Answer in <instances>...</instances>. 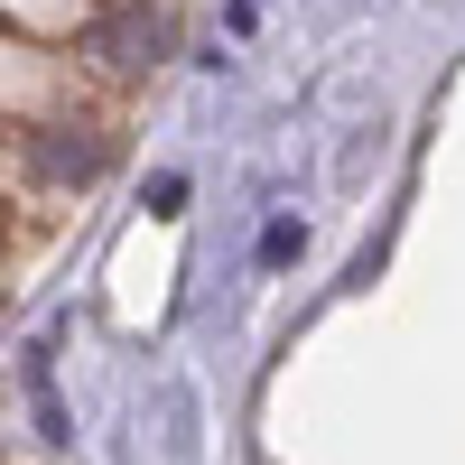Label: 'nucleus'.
<instances>
[{
	"mask_svg": "<svg viewBox=\"0 0 465 465\" xmlns=\"http://www.w3.org/2000/svg\"><path fill=\"white\" fill-rule=\"evenodd\" d=\"M177 47V19L159 10V0H103V10L84 19V56L112 65V74H149Z\"/></svg>",
	"mask_w": 465,
	"mask_h": 465,
	"instance_id": "1",
	"label": "nucleus"
},
{
	"mask_svg": "<svg viewBox=\"0 0 465 465\" xmlns=\"http://www.w3.org/2000/svg\"><path fill=\"white\" fill-rule=\"evenodd\" d=\"M103 159H112V140L84 131V122H47V131H28V168L47 177V186H84V177H103Z\"/></svg>",
	"mask_w": 465,
	"mask_h": 465,
	"instance_id": "2",
	"label": "nucleus"
}]
</instances>
